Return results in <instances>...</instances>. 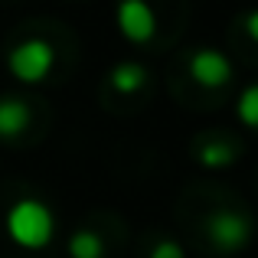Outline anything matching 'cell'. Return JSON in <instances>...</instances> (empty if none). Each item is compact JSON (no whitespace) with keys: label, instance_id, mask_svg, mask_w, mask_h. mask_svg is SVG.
Listing matches in <instances>:
<instances>
[{"label":"cell","instance_id":"obj_11","mask_svg":"<svg viewBox=\"0 0 258 258\" xmlns=\"http://www.w3.org/2000/svg\"><path fill=\"white\" fill-rule=\"evenodd\" d=\"M147 258H186V248H183L176 239H157Z\"/></svg>","mask_w":258,"mask_h":258},{"label":"cell","instance_id":"obj_5","mask_svg":"<svg viewBox=\"0 0 258 258\" xmlns=\"http://www.w3.org/2000/svg\"><path fill=\"white\" fill-rule=\"evenodd\" d=\"M186 72L203 88H226L235 76L229 56L222 49H216V46H196L186 59Z\"/></svg>","mask_w":258,"mask_h":258},{"label":"cell","instance_id":"obj_2","mask_svg":"<svg viewBox=\"0 0 258 258\" xmlns=\"http://www.w3.org/2000/svg\"><path fill=\"white\" fill-rule=\"evenodd\" d=\"M7 69L17 82L23 85H39L49 79L56 69V46L43 36H26L7 52Z\"/></svg>","mask_w":258,"mask_h":258},{"label":"cell","instance_id":"obj_4","mask_svg":"<svg viewBox=\"0 0 258 258\" xmlns=\"http://www.w3.org/2000/svg\"><path fill=\"white\" fill-rule=\"evenodd\" d=\"M114 26L131 46H144L157 33V13H154V7L147 0H118Z\"/></svg>","mask_w":258,"mask_h":258},{"label":"cell","instance_id":"obj_8","mask_svg":"<svg viewBox=\"0 0 258 258\" xmlns=\"http://www.w3.org/2000/svg\"><path fill=\"white\" fill-rule=\"evenodd\" d=\"M147 69L141 62H134V59H121V62H114L111 69H108V85L114 88L118 95H138L144 92L147 85Z\"/></svg>","mask_w":258,"mask_h":258},{"label":"cell","instance_id":"obj_3","mask_svg":"<svg viewBox=\"0 0 258 258\" xmlns=\"http://www.w3.org/2000/svg\"><path fill=\"white\" fill-rule=\"evenodd\" d=\"M255 235V222L242 209H213L206 216V239L219 255H239Z\"/></svg>","mask_w":258,"mask_h":258},{"label":"cell","instance_id":"obj_9","mask_svg":"<svg viewBox=\"0 0 258 258\" xmlns=\"http://www.w3.org/2000/svg\"><path fill=\"white\" fill-rule=\"evenodd\" d=\"M66 252L69 258H105V239L95 229H76L66 239Z\"/></svg>","mask_w":258,"mask_h":258},{"label":"cell","instance_id":"obj_12","mask_svg":"<svg viewBox=\"0 0 258 258\" xmlns=\"http://www.w3.org/2000/svg\"><path fill=\"white\" fill-rule=\"evenodd\" d=\"M242 30H245V36L258 46V7H255V10H248L245 17H242Z\"/></svg>","mask_w":258,"mask_h":258},{"label":"cell","instance_id":"obj_1","mask_svg":"<svg viewBox=\"0 0 258 258\" xmlns=\"http://www.w3.org/2000/svg\"><path fill=\"white\" fill-rule=\"evenodd\" d=\"M4 232L23 252H43L56 239V213L39 196H20L4 216Z\"/></svg>","mask_w":258,"mask_h":258},{"label":"cell","instance_id":"obj_6","mask_svg":"<svg viewBox=\"0 0 258 258\" xmlns=\"http://www.w3.org/2000/svg\"><path fill=\"white\" fill-rule=\"evenodd\" d=\"M33 124V105L17 95H0V141H17Z\"/></svg>","mask_w":258,"mask_h":258},{"label":"cell","instance_id":"obj_7","mask_svg":"<svg viewBox=\"0 0 258 258\" xmlns=\"http://www.w3.org/2000/svg\"><path fill=\"white\" fill-rule=\"evenodd\" d=\"M239 160V147L226 138H203L196 141V164L203 170H226Z\"/></svg>","mask_w":258,"mask_h":258},{"label":"cell","instance_id":"obj_10","mask_svg":"<svg viewBox=\"0 0 258 258\" xmlns=\"http://www.w3.org/2000/svg\"><path fill=\"white\" fill-rule=\"evenodd\" d=\"M235 118H239L245 127L258 131V82L245 85L239 92V98H235Z\"/></svg>","mask_w":258,"mask_h":258}]
</instances>
